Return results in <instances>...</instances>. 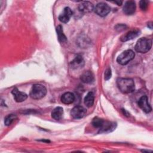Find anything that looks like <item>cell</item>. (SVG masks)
Returning a JSON list of instances; mask_svg holds the SVG:
<instances>
[{"label": "cell", "mask_w": 153, "mask_h": 153, "mask_svg": "<svg viewBox=\"0 0 153 153\" xmlns=\"http://www.w3.org/2000/svg\"><path fill=\"white\" fill-rule=\"evenodd\" d=\"M117 84L120 91L125 94L132 93L135 89L134 82L131 78H118Z\"/></svg>", "instance_id": "1"}, {"label": "cell", "mask_w": 153, "mask_h": 153, "mask_svg": "<svg viewBox=\"0 0 153 153\" xmlns=\"http://www.w3.org/2000/svg\"><path fill=\"white\" fill-rule=\"evenodd\" d=\"M152 47V40L147 38H141L136 42L134 49L136 51L145 53L150 50Z\"/></svg>", "instance_id": "2"}, {"label": "cell", "mask_w": 153, "mask_h": 153, "mask_svg": "<svg viewBox=\"0 0 153 153\" xmlns=\"http://www.w3.org/2000/svg\"><path fill=\"white\" fill-rule=\"evenodd\" d=\"M47 93V89L43 85L39 84H34L30 91V96L33 99H41Z\"/></svg>", "instance_id": "3"}, {"label": "cell", "mask_w": 153, "mask_h": 153, "mask_svg": "<svg viewBox=\"0 0 153 153\" xmlns=\"http://www.w3.org/2000/svg\"><path fill=\"white\" fill-rule=\"evenodd\" d=\"M134 56L135 54L133 51L131 50H127L123 51L118 56L117 61L119 64L125 65L130 62L131 60H133L134 57Z\"/></svg>", "instance_id": "4"}, {"label": "cell", "mask_w": 153, "mask_h": 153, "mask_svg": "<svg viewBox=\"0 0 153 153\" xmlns=\"http://www.w3.org/2000/svg\"><path fill=\"white\" fill-rule=\"evenodd\" d=\"M111 11L110 7L106 3L104 2H100L98 3L95 8L94 11L95 13L99 16L105 17L107 16Z\"/></svg>", "instance_id": "5"}, {"label": "cell", "mask_w": 153, "mask_h": 153, "mask_svg": "<svg viewBox=\"0 0 153 153\" xmlns=\"http://www.w3.org/2000/svg\"><path fill=\"white\" fill-rule=\"evenodd\" d=\"M86 114V109L81 106H76L74 107L71 111V115L73 118L80 119L84 117Z\"/></svg>", "instance_id": "6"}, {"label": "cell", "mask_w": 153, "mask_h": 153, "mask_svg": "<svg viewBox=\"0 0 153 153\" xmlns=\"http://www.w3.org/2000/svg\"><path fill=\"white\" fill-rule=\"evenodd\" d=\"M138 106L144 111L145 113H149L151 111L152 108L148 103V97L146 96H142L138 101Z\"/></svg>", "instance_id": "7"}, {"label": "cell", "mask_w": 153, "mask_h": 153, "mask_svg": "<svg viewBox=\"0 0 153 153\" xmlns=\"http://www.w3.org/2000/svg\"><path fill=\"white\" fill-rule=\"evenodd\" d=\"M73 14V12L69 7H65L59 16V20L62 23H67L69 21Z\"/></svg>", "instance_id": "8"}, {"label": "cell", "mask_w": 153, "mask_h": 153, "mask_svg": "<svg viewBox=\"0 0 153 153\" xmlns=\"http://www.w3.org/2000/svg\"><path fill=\"white\" fill-rule=\"evenodd\" d=\"M136 9V3L133 1H127L123 7V12L126 15H131L134 13Z\"/></svg>", "instance_id": "9"}, {"label": "cell", "mask_w": 153, "mask_h": 153, "mask_svg": "<svg viewBox=\"0 0 153 153\" xmlns=\"http://www.w3.org/2000/svg\"><path fill=\"white\" fill-rule=\"evenodd\" d=\"M94 10V6L92 3L88 1H84L78 6V10L83 14L89 13Z\"/></svg>", "instance_id": "10"}, {"label": "cell", "mask_w": 153, "mask_h": 153, "mask_svg": "<svg viewBox=\"0 0 153 153\" xmlns=\"http://www.w3.org/2000/svg\"><path fill=\"white\" fill-rule=\"evenodd\" d=\"M140 32L138 29L131 30L127 32L126 34L123 35V36H121L120 40L123 42H126L128 40L133 39V38H135L137 36H138L140 35Z\"/></svg>", "instance_id": "11"}, {"label": "cell", "mask_w": 153, "mask_h": 153, "mask_svg": "<svg viewBox=\"0 0 153 153\" xmlns=\"http://www.w3.org/2000/svg\"><path fill=\"white\" fill-rule=\"evenodd\" d=\"M12 94L14 96V98L15 99V100L17 102H22L25 101L27 97V94L24 93V92H22L20 91H19L17 88H14L13 90H12Z\"/></svg>", "instance_id": "12"}, {"label": "cell", "mask_w": 153, "mask_h": 153, "mask_svg": "<svg viewBox=\"0 0 153 153\" xmlns=\"http://www.w3.org/2000/svg\"><path fill=\"white\" fill-rule=\"evenodd\" d=\"M80 79H81V81L83 82L84 83L90 84L94 81V75L92 73V72H91L90 71H87L84 72L81 74V75L80 76Z\"/></svg>", "instance_id": "13"}, {"label": "cell", "mask_w": 153, "mask_h": 153, "mask_svg": "<svg viewBox=\"0 0 153 153\" xmlns=\"http://www.w3.org/2000/svg\"><path fill=\"white\" fill-rule=\"evenodd\" d=\"M116 127V124L114 123L107 121H104L102 126L101 127L99 128L100 131L103 132V133H106V132H110L114 130L115 128Z\"/></svg>", "instance_id": "14"}, {"label": "cell", "mask_w": 153, "mask_h": 153, "mask_svg": "<svg viewBox=\"0 0 153 153\" xmlns=\"http://www.w3.org/2000/svg\"><path fill=\"white\" fill-rule=\"evenodd\" d=\"M84 65V60L83 57L80 56H76L75 59L71 62V66L73 69H78L82 68Z\"/></svg>", "instance_id": "15"}, {"label": "cell", "mask_w": 153, "mask_h": 153, "mask_svg": "<svg viewBox=\"0 0 153 153\" xmlns=\"http://www.w3.org/2000/svg\"><path fill=\"white\" fill-rule=\"evenodd\" d=\"M75 100V96L71 92H66L62 94L61 96V101L66 105L71 104Z\"/></svg>", "instance_id": "16"}, {"label": "cell", "mask_w": 153, "mask_h": 153, "mask_svg": "<svg viewBox=\"0 0 153 153\" xmlns=\"http://www.w3.org/2000/svg\"><path fill=\"white\" fill-rule=\"evenodd\" d=\"M63 115V109L62 107L58 106L55 108L51 112V117L58 121L62 119Z\"/></svg>", "instance_id": "17"}, {"label": "cell", "mask_w": 153, "mask_h": 153, "mask_svg": "<svg viewBox=\"0 0 153 153\" xmlns=\"http://www.w3.org/2000/svg\"><path fill=\"white\" fill-rule=\"evenodd\" d=\"M94 94L92 92L88 93L86 96L84 97L85 105L88 108L92 106L94 103Z\"/></svg>", "instance_id": "18"}, {"label": "cell", "mask_w": 153, "mask_h": 153, "mask_svg": "<svg viewBox=\"0 0 153 153\" xmlns=\"http://www.w3.org/2000/svg\"><path fill=\"white\" fill-rule=\"evenodd\" d=\"M56 31H57V36H58V39L59 41L60 42H64L66 41V37L65 35V34L63 33V29H62V27L60 25H59L58 26H57L56 27Z\"/></svg>", "instance_id": "19"}, {"label": "cell", "mask_w": 153, "mask_h": 153, "mask_svg": "<svg viewBox=\"0 0 153 153\" xmlns=\"http://www.w3.org/2000/svg\"><path fill=\"white\" fill-rule=\"evenodd\" d=\"M17 118L16 115L15 114H9L5 118V120H4V123L5 125L7 126H10L11 124V123L14 121V120Z\"/></svg>", "instance_id": "20"}, {"label": "cell", "mask_w": 153, "mask_h": 153, "mask_svg": "<svg viewBox=\"0 0 153 153\" xmlns=\"http://www.w3.org/2000/svg\"><path fill=\"white\" fill-rule=\"evenodd\" d=\"M103 122H104V120L103 119H101L98 117H95L92 121V124L94 127L100 128L102 126Z\"/></svg>", "instance_id": "21"}, {"label": "cell", "mask_w": 153, "mask_h": 153, "mask_svg": "<svg viewBox=\"0 0 153 153\" xmlns=\"http://www.w3.org/2000/svg\"><path fill=\"white\" fill-rule=\"evenodd\" d=\"M139 5H140V8L142 10H146L148 6V2L144 0L140 1L139 2Z\"/></svg>", "instance_id": "22"}, {"label": "cell", "mask_w": 153, "mask_h": 153, "mask_svg": "<svg viewBox=\"0 0 153 153\" xmlns=\"http://www.w3.org/2000/svg\"><path fill=\"white\" fill-rule=\"evenodd\" d=\"M111 75H112V72H111V69L110 68L106 69V70L105 71V79L108 80L109 79L111 78Z\"/></svg>", "instance_id": "23"}, {"label": "cell", "mask_w": 153, "mask_h": 153, "mask_svg": "<svg viewBox=\"0 0 153 153\" xmlns=\"http://www.w3.org/2000/svg\"><path fill=\"white\" fill-rule=\"evenodd\" d=\"M114 3H115V4H117L118 5H121V4H122V1H115V2H113Z\"/></svg>", "instance_id": "24"}]
</instances>
